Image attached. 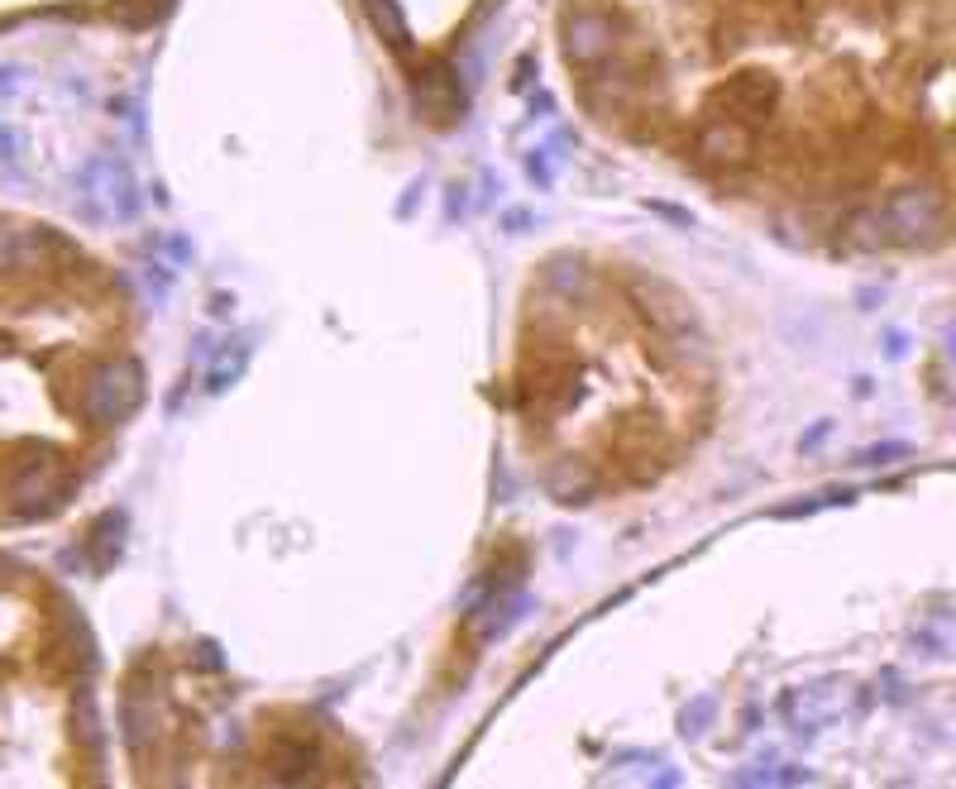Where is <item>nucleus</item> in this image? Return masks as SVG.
<instances>
[{
  "mask_svg": "<svg viewBox=\"0 0 956 789\" xmlns=\"http://www.w3.org/2000/svg\"><path fill=\"white\" fill-rule=\"evenodd\" d=\"M120 536H125V517L120 512H106L96 531H91V550H96V570H110L115 555H120Z\"/></svg>",
  "mask_w": 956,
  "mask_h": 789,
  "instance_id": "nucleus-13",
  "label": "nucleus"
},
{
  "mask_svg": "<svg viewBox=\"0 0 956 789\" xmlns=\"http://www.w3.org/2000/svg\"><path fill=\"white\" fill-rule=\"evenodd\" d=\"M244 364H249V350L244 345H235V354L225 350L216 359V369H211V378H206V393H225L230 383H235L239 373H244Z\"/></svg>",
  "mask_w": 956,
  "mask_h": 789,
  "instance_id": "nucleus-14",
  "label": "nucleus"
},
{
  "mask_svg": "<svg viewBox=\"0 0 956 789\" xmlns=\"http://www.w3.org/2000/svg\"><path fill=\"white\" fill-rule=\"evenodd\" d=\"M913 450L909 445H870V450H861L856 455V464H885V460H909Z\"/></svg>",
  "mask_w": 956,
  "mask_h": 789,
  "instance_id": "nucleus-19",
  "label": "nucleus"
},
{
  "mask_svg": "<svg viewBox=\"0 0 956 789\" xmlns=\"http://www.w3.org/2000/svg\"><path fill=\"white\" fill-rule=\"evenodd\" d=\"M631 297H636V307L646 311V321H651L660 335H679V330L698 326L689 302H684L670 283H660V278H646V273L631 278Z\"/></svg>",
  "mask_w": 956,
  "mask_h": 789,
  "instance_id": "nucleus-7",
  "label": "nucleus"
},
{
  "mask_svg": "<svg viewBox=\"0 0 956 789\" xmlns=\"http://www.w3.org/2000/svg\"><path fill=\"white\" fill-rule=\"evenodd\" d=\"M416 110L431 120V125H455L464 115V87H459V72L450 63H426L412 82Z\"/></svg>",
  "mask_w": 956,
  "mask_h": 789,
  "instance_id": "nucleus-6",
  "label": "nucleus"
},
{
  "mask_svg": "<svg viewBox=\"0 0 956 789\" xmlns=\"http://www.w3.org/2000/svg\"><path fill=\"white\" fill-rule=\"evenodd\" d=\"M545 488H550L555 503H565V507H584V503H593V493H598V483H593V474H588L584 464H560V469H550Z\"/></svg>",
  "mask_w": 956,
  "mask_h": 789,
  "instance_id": "nucleus-11",
  "label": "nucleus"
},
{
  "mask_svg": "<svg viewBox=\"0 0 956 789\" xmlns=\"http://www.w3.org/2000/svg\"><path fill=\"white\" fill-rule=\"evenodd\" d=\"M20 77H24V67H15V63L0 67V96H10V91L20 87Z\"/></svg>",
  "mask_w": 956,
  "mask_h": 789,
  "instance_id": "nucleus-23",
  "label": "nucleus"
},
{
  "mask_svg": "<svg viewBox=\"0 0 956 789\" xmlns=\"http://www.w3.org/2000/svg\"><path fill=\"white\" fill-rule=\"evenodd\" d=\"M541 283L550 287L555 297H565V302H588V297H593V273H588L584 259H574V254H555V259H545Z\"/></svg>",
  "mask_w": 956,
  "mask_h": 789,
  "instance_id": "nucleus-9",
  "label": "nucleus"
},
{
  "mask_svg": "<svg viewBox=\"0 0 956 789\" xmlns=\"http://www.w3.org/2000/svg\"><path fill=\"white\" fill-rule=\"evenodd\" d=\"M560 34H565V58L588 72V67H598L603 58L617 53L622 34H627V20L608 15V10H569Z\"/></svg>",
  "mask_w": 956,
  "mask_h": 789,
  "instance_id": "nucleus-4",
  "label": "nucleus"
},
{
  "mask_svg": "<svg viewBox=\"0 0 956 789\" xmlns=\"http://www.w3.org/2000/svg\"><path fill=\"white\" fill-rule=\"evenodd\" d=\"M144 402V373H139V364L134 359H106V364H96V369L87 373V383H82V412H87L91 426H120V421H130V412Z\"/></svg>",
  "mask_w": 956,
  "mask_h": 789,
  "instance_id": "nucleus-1",
  "label": "nucleus"
},
{
  "mask_svg": "<svg viewBox=\"0 0 956 789\" xmlns=\"http://www.w3.org/2000/svg\"><path fill=\"white\" fill-rule=\"evenodd\" d=\"M531 72H536V58L526 53L522 63H517V72H512V87H517V91H526V87H531Z\"/></svg>",
  "mask_w": 956,
  "mask_h": 789,
  "instance_id": "nucleus-21",
  "label": "nucleus"
},
{
  "mask_svg": "<svg viewBox=\"0 0 956 789\" xmlns=\"http://www.w3.org/2000/svg\"><path fill=\"white\" fill-rule=\"evenodd\" d=\"M713 106H727V120L761 125V120H770L775 106H780V82L765 77V72H741V77H732L727 87L713 91Z\"/></svg>",
  "mask_w": 956,
  "mask_h": 789,
  "instance_id": "nucleus-5",
  "label": "nucleus"
},
{
  "mask_svg": "<svg viewBox=\"0 0 956 789\" xmlns=\"http://www.w3.org/2000/svg\"><path fill=\"white\" fill-rule=\"evenodd\" d=\"M201 665H206V670H220V651L211 641H201Z\"/></svg>",
  "mask_w": 956,
  "mask_h": 789,
  "instance_id": "nucleus-25",
  "label": "nucleus"
},
{
  "mask_svg": "<svg viewBox=\"0 0 956 789\" xmlns=\"http://www.w3.org/2000/svg\"><path fill=\"white\" fill-rule=\"evenodd\" d=\"M842 240L847 249H861V254H875V249H890V220L880 206H856L847 220H842Z\"/></svg>",
  "mask_w": 956,
  "mask_h": 789,
  "instance_id": "nucleus-10",
  "label": "nucleus"
},
{
  "mask_svg": "<svg viewBox=\"0 0 956 789\" xmlns=\"http://www.w3.org/2000/svg\"><path fill=\"white\" fill-rule=\"evenodd\" d=\"M698 154L713 163H746L751 158V125L727 120V115H708L698 125Z\"/></svg>",
  "mask_w": 956,
  "mask_h": 789,
  "instance_id": "nucleus-8",
  "label": "nucleus"
},
{
  "mask_svg": "<svg viewBox=\"0 0 956 789\" xmlns=\"http://www.w3.org/2000/svg\"><path fill=\"white\" fill-rule=\"evenodd\" d=\"M72 723L82 727V742H87L91 751H101V718H96V703H91V694H82V699L72 703Z\"/></svg>",
  "mask_w": 956,
  "mask_h": 789,
  "instance_id": "nucleus-16",
  "label": "nucleus"
},
{
  "mask_svg": "<svg viewBox=\"0 0 956 789\" xmlns=\"http://www.w3.org/2000/svg\"><path fill=\"white\" fill-rule=\"evenodd\" d=\"M526 173H531V182H541V187H550V163H545V154H531V163H526Z\"/></svg>",
  "mask_w": 956,
  "mask_h": 789,
  "instance_id": "nucleus-22",
  "label": "nucleus"
},
{
  "mask_svg": "<svg viewBox=\"0 0 956 789\" xmlns=\"http://www.w3.org/2000/svg\"><path fill=\"white\" fill-rule=\"evenodd\" d=\"M158 15H163V10H158V0H120V5H115V20L134 24V29H139V24H153Z\"/></svg>",
  "mask_w": 956,
  "mask_h": 789,
  "instance_id": "nucleus-18",
  "label": "nucleus"
},
{
  "mask_svg": "<svg viewBox=\"0 0 956 789\" xmlns=\"http://www.w3.org/2000/svg\"><path fill=\"white\" fill-rule=\"evenodd\" d=\"M120 723H125V746H130L134 756L144 751V742H149V718H144V708H139V699H125V708H120Z\"/></svg>",
  "mask_w": 956,
  "mask_h": 789,
  "instance_id": "nucleus-15",
  "label": "nucleus"
},
{
  "mask_svg": "<svg viewBox=\"0 0 956 789\" xmlns=\"http://www.w3.org/2000/svg\"><path fill=\"white\" fill-rule=\"evenodd\" d=\"M885 220H890V240L899 249H918V244H937L942 225H947V201L933 187H899L894 197H885Z\"/></svg>",
  "mask_w": 956,
  "mask_h": 789,
  "instance_id": "nucleus-3",
  "label": "nucleus"
},
{
  "mask_svg": "<svg viewBox=\"0 0 956 789\" xmlns=\"http://www.w3.org/2000/svg\"><path fill=\"white\" fill-rule=\"evenodd\" d=\"M713 713H717V703L703 694V699H694L689 708H684V713H679V727H684L689 737H703V732H708V723H713Z\"/></svg>",
  "mask_w": 956,
  "mask_h": 789,
  "instance_id": "nucleus-17",
  "label": "nucleus"
},
{
  "mask_svg": "<svg viewBox=\"0 0 956 789\" xmlns=\"http://www.w3.org/2000/svg\"><path fill=\"white\" fill-rule=\"evenodd\" d=\"M808 780V770H799V766H784L780 775H770V785H804Z\"/></svg>",
  "mask_w": 956,
  "mask_h": 789,
  "instance_id": "nucleus-24",
  "label": "nucleus"
},
{
  "mask_svg": "<svg viewBox=\"0 0 956 789\" xmlns=\"http://www.w3.org/2000/svg\"><path fill=\"white\" fill-rule=\"evenodd\" d=\"M369 24L392 53H407V48H412V29H407V15H402L397 0H369Z\"/></svg>",
  "mask_w": 956,
  "mask_h": 789,
  "instance_id": "nucleus-12",
  "label": "nucleus"
},
{
  "mask_svg": "<svg viewBox=\"0 0 956 789\" xmlns=\"http://www.w3.org/2000/svg\"><path fill=\"white\" fill-rule=\"evenodd\" d=\"M77 192H82V216L87 220H134L139 216V187H134L130 163L120 158H91L77 173Z\"/></svg>",
  "mask_w": 956,
  "mask_h": 789,
  "instance_id": "nucleus-2",
  "label": "nucleus"
},
{
  "mask_svg": "<svg viewBox=\"0 0 956 789\" xmlns=\"http://www.w3.org/2000/svg\"><path fill=\"white\" fill-rule=\"evenodd\" d=\"M0 154H5V168H15V173H20V134H15V130L0 134Z\"/></svg>",
  "mask_w": 956,
  "mask_h": 789,
  "instance_id": "nucleus-20",
  "label": "nucleus"
}]
</instances>
